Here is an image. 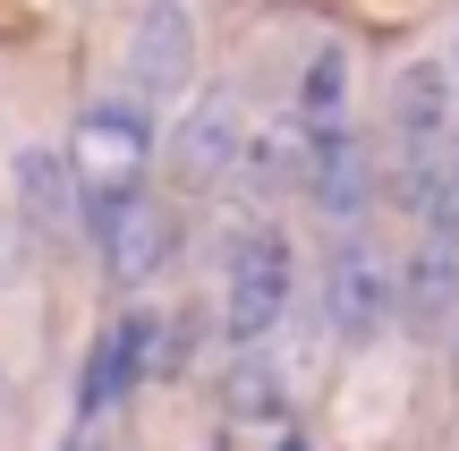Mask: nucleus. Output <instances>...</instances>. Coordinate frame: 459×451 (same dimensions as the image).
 Returning a JSON list of instances; mask_svg holds the SVG:
<instances>
[{
    "label": "nucleus",
    "instance_id": "obj_1",
    "mask_svg": "<svg viewBox=\"0 0 459 451\" xmlns=\"http://www.w3.org/2000/svg\"><path fill=\"white\" fill-rule=\"evenodd\" d=\"M290 282H298V256L273 221H238L221 247V324L230 341H264L290 307Z\"/></svg>",
    "mask_w": 459,
    "mask_h": 451
},
{
    "label": "nucleus",
    "instance_id": "obj_2",
    "mask_svg": "<svg viewBox=\"0 0 459 451\" xmlns=\"http://www.w3.org/2000/svg\"><path fill=\"white\" fill-rule=\"evenodd\" d=\"M145 153H153V119L136 111V102H94V111L77 119V145H68V170H77L85 213H102V204L136 196Z\"/></svg>",
    "mask_w": 459,
    "mask_h": 451
},
{
    "label": "nucleus",
    "instance_id": "obj_3",
    "mask_svg": "<svg viewBox=\"0 0 459 451\" xmlns=\"http://www.w3.org/2000/svg\"><path fill=\"white\" fill-rule=\"evenodd\" d=\"M128 102L153 111V102H179L187 77H196V17L187 0H145V17L128 26Z\"/></svg>",
    "mask_w": 459,
    "mask_h": 451
},
{
    "label": "nucleus",
    "instance_id": "obj_4",
    "mask_svg": "<svg viewBox=\"0 0 459 451\" xmlns=\"http://www.w3.org/2000/svg\"><path fill=\"white\" fill-rule=\"evenodd\" d=\"M392 299H400V282H392V256H383L375 239H358V230H349L341 247H332V282H324L332 333H349V341H375V333H383V316H392Z\"/></svg>",
    "mask_w": 459,
    "mask_h": 451
},
{
    "label": "nucleus",
    "instance_id": "obj_5",
    "mask_svg": "<svg viewBox=\"0 0 459 451\" xmlns=\"http://www.w3.org/2000/svg\"><path fill=\"white\" fill-rule=\"evenodd\" d=\"M298 179H307V196L324 204L332 221H341V239L358 230L366 196H375V170H366V145L332 119V128H298Z\"/></svg>",
    "mask_w": 459,
    "mask_h": 451
},
{
    "label": "nucleus",
    "instance_id": "obj_6",
    "mask_svg": "<svg viewBox=\"0 0 459 451\" xmlns=\"http://www.w3.org/2000/svg\"><path fill=\"white\" fill-rule=\"evenodd\" d=\"M392 153H443L459 136V77L443 60H409L392 77Z\"/></svg>",
    "mask_w": 459,
    "mask_h": 451
},
{
    "label": "nucleus",
    "instance_id": "obj_7",
    "mask_svg": "<svg viewBox=\"0 0 459 451\" xmlns=\"http://www.w3.org/2000/svg\"><path fill=\"white\" fill-rule=\"evenodd\" d=\"M94 221V239H102V265H111V282H153V273L170 265V213L162 204L145 196V187H136V196H119V204H102V213H85Z\"/></svg>",
    "mask_w": 459,
    "mask_h": 451
},
{
    "label": "nucleus",
    "instance_id": "obj_8",
    "mask_svg": "<svg viewBox=\"0 0 459 451\" xmlns=\"http://www.w3.org/2000/svg\"><path fill=\"white\" fill-rule=\"evenodd\" d=\"M238 145H247V119L230 94H204L196 111L179 119V136H170V170H179L187 187H221L230 170H238Z\"/></svg>",
    "mask_w": 459,
    "mask_h": 451
},
{
    "label": "nucleus",
    "instance_id": "obj_9",
    "mask_svg": "<svg viewBox=\"0 0 459 451\" xmlns=\"http://www.w3.org/2000/svg\"><path fill=\"white\" fill-rule=\"evenodd\" d=\"M153 341H162V324H153V316H128L119 333H102L94 367H85V418H102V409H111L119 392L136 384V375L162 367V350H153Z\"/></svg>",
    "mask_w": 459,
    "mask_h": 451
},
{
    "label": "nucleus",
    "instance_id": "obj_10",
    "mask_svg": "<svg viewBox=\"0 0 459 451\" xmlns=\"http://www.w3.org/2000/svg\"><path fill=\"white\" fill-rule=\"evenodd\" d=\"M9 179H17V213H26L34 230H68V221L85 213V196H77V170H68L51 145H26V153L9 162Z\"/></svg>",
    "mask_w": 459,
    "mask_h": 451
},
{
    "label": "nucleus",
    "instance_id": "obj_11",
    "mask_svg": "<svg viewBox=\"0 0 459 451\" xmlns=\"http://www.w3.org/2000/svg\"><path fill=\"white\" fill-rule=\"evenodd\" d=\"M400 290H409V307H417V316H459V239L451 230H426V247H417V265H409V282H400Z\"/></svg>",
    "mask_w": 459,
    "mask_h": 451
},
{
    "label": "nucleus",
    "instance_id": "obj_12",
    "mask_svg": "<svg viewBox=\"0 0 459 451\" xmlns=\"http://www.w3.org/2000/svg\"><path fill=\"white\" fill-rule=\"evenodd\" d=\"M341 94H349V60L341 51H315V68H307V102H298V128H332L341 119Z\"/></svg>",
    "mask_w": 459,
    "mask_h": 451
},
{
    "label": "nucleus",
    "instance_id": "obj_13",
    "mask_svg": "<svg viewBox=\"0 0 459 451\" xmlns=\"http://www.w3.org/2000/svg\"><path fill=\"white\" fill-rule=\"evenodd\" d=\"M281 170H298V128H264V136L238 145V179L247 187H273Z\"/></svg>",
    "mask_w": 459,
    "mask_h": 451
},
{
    "label": "nucleus",
    "instance_id": "obj_14",
    "mask_svg": "<svg viewBox=\"0 0 459 451\" xmlns=\"http://www.w3.org/2000/svg\"><path fill=\"white\" fill-rule=\"evenodd\" d=\"M17 256H26V247H17V221L0 213V282H9V273H17Z\"/></svg>",
    "mask_w": 459,
    "mask_h": 451
},
{
    "label": "nucleus",
    "instance_id": "obj_15",
    "mask_svg": "<svg viewBox=\"0 0 459 451\" xmlns=\"http://www.w3.org/2000/svg\"><path fill=\"white\" fill-rule=\"evenodd\" d=\"M281 451H307V435H281Z\"/></svg>",
    "mask_w": 459,
    "mask_h": 451
},
{
    "label": "nucleus",
    "instance_id": "obj_16",
    "mask_svg": "<svg viewBox=\"0 0 459 451\" xmlns=\"http://www.w3.org/2000/svg\"><path fill=\"white\" fill-rule=\"evenodd\" d=\"M451 324H459V316H451ZM451 341H459V333H451Z\"/></svg>",
    "mask_w": 459,
    "mask_h": 451
}]
</instances>
